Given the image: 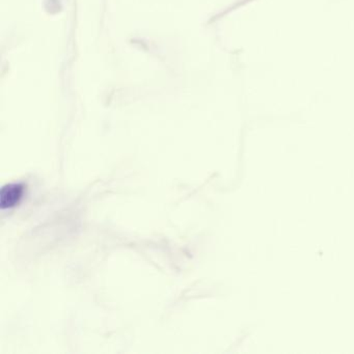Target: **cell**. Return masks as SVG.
Returning a JSON list of instances; mask_svg holds the SVG:
<instances>
[{"mask_svg": "<svg viewBox=\"0 0 354 354\" xmlns=\"http://www.w3.org/2000/svg\"><path fill=\"white\" fill-rule=\"evenodd\" d=\"M24 194V186L22 184H9L5 186L0 192V205L1 208H12L19 204Z\"/></svg>", "mask_w": 354, "mask_h": 354, "instance_id": "1", "label": "cell"}]
</instances>
